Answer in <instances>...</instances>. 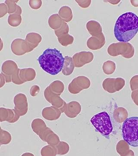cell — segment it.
<instances>
[{
  "instance_id": "7c38bea8",
  "label": "cell",
  "mask_w": 138,
  "mask_h": 156,
  "mask_svg": "<svg viewBox=\"0 0 138 156\" xmlns=\"http://www.w3.org/2000/svg\"><path fill=\"white\" fill-rule=\"evenodd\" d=\"M41 2L36 1H30L29 2V5L31 8L34 9H37L40 7V4L39 3Z\"/></svg>"
},
{
  "instance_id": "3957f363",
  "label": "cell",
  "mask_w": 138,
  "mask_h": 156,
  "mask_svg": "<svg viewBox=\"0 0 138 156\" xmlns=\"http://www.w3.org/2000/svg\"><path fill=\"white\" fill-rule=\"evenodd\" d=\"M123 139L133 147H138V117L128 118L122 126Z\"/></svg>"
},
{
  "instance_id": "5b68a950",
  "label": "cell",
  "mask_w": 138,
  "mask_h": 156,
  "mask_svg": "<svg viewBox=\"0 0 138 156\" xmlns=\"http://www.w3.org/2000/svg\"><path fill=\"white\" fill-rule=\"evenodd\" d=\"M108 53L112 56L121 55L125 58H130L134 55L135 49L129 42H119L110 45L108 48Z\"/></svg>"
},
{
  "instance_id": "277c9868",
  "label": "cell",
  "mask_w": 138,
  "mask_h": 156,
  "mask_svg": "<svg viewBox=\"0 0 138 156\" xmlns=\"http://www.w3.org/2000/svg\"><path fill=\"white\" fill-rule=\"evenodd\" d=\"M90 122L97 131L104 136H108L113 131L110 117L106 112L95 115L91 119Z\"/></svg>"
},
{
  "instance_id": "9c48e42d",
  "label": "cell",
  "mask_w": 138,
  "mask_h": 156,
  "mask_svg": "<svg viewBox=\"0 0 138 156\" xmlns=\"http://www.w3.org/2000/svg\"><path fill=\"white\" fill-rule=\"evenodd\" d=\"M116 69V64L113 61H108L103 65V70L108 74L113 73Z\"/></svg>"
},
{
  "instance_id": "8992f818",
  "label": "cell",
  "mask_w": 138,
  "mask_h": 156,
  "mask_svg": "<svg viewBox=\"0 0 138 156\" xmlns=\"http://www.w3.org/2000/svg\"><path fill=\"white\" fill-rule=\"evenodd\" d=\"M33 48L27 41L21 39H15L11 43V51L17 56H21L30 52Z\"/></svg>"
},
{
  "instance_id": "30bf717a",
  "label": "cell",
  "mask_w": 138,
  "mask_h": 156,
  "mask_svg": "<svg viewBox=\"0 0 138 156\" xmlns=\"http://www.w3.org/2000/svg\"><path fill=\"white\" fill-rule=\"evenodd\" d=\"M18 1L6 0L5 1V4L7 5L8 9V13L11 14H14L17 11V5L16 2Z\"/></svg>"
},
{
  "instance_id": "6da1fadb",
  "label": "cell",
  "mask_w": 138,
  "mask_h": 156,
  "mask_svg": "<svg viewBox=\"0 0 138 156\" xmlns=\"http://www.w3.org/2000/svg\"><path fill=\"white\" fill-rule=\"evenodd\" d=\"M138 32V17L135 13L128 12L120 15L114 28L115 38L120 42H128Z\"/></svg>"
},
{
  "instance_id": "4fadbf2b",
  "label": "cell",
  "mask_w": 138,
  "mask_h": 156,
  "mask_svg": "<svg viewBox=\"0 0 138 156\" xmlns=\"http://www.w3.org/2000/svg\"><path fill=\"white\" fill-rule=\"evenodd\" d=\"M130 2L133 6L135 7H138V0H131Z\"/></svg>"
},
{
  "instance_id": "8fae6325",
  "label": "cell",
  "mask_w": 138,
  "mask_h": 156,
  "mask_svg": "<svg viewBox=\"0 0 138 156\" xmlns=\"http://www.w3.org/2000/svg\"><path fill=\"white\" fill-rule=\"evenodd\" d=\"M8 13V9L5 3L0 4V18L4 17Z\"/></svg>"
},
{
  "instance_id": "5bb4252c",
  "label": "cell",
  "mask_w": 138,
  "mask_h": 156,
  "mask_svg": "<svg viewBox=\"0 0 138 156\" xmlns=\"http://www.w3.org/2000/svg\"><path fill=\"white\" fill-rule=\"evenodd\" d=\"M21 13H22V9L20 8V6L17 5V9L15 14H19V15H21Z\"/></svg>"
},
{
  "instance_id": "7a4b0ae2",
  "label": "cell",
  "mask_w": 138,
  "mask_h": 156,
  "mask_svg": "<svg viewBox=\"0 0 138 156\" xmlns=\"http://www.w3.org/2000/svg\"><path fill=\"white\" fill-rule=\"evenodd\" d=\"M38 61L44 71L51 75L55 76L62 70L64 58L59 50L55 48H48L39 56Z\"/></svg>"
},
{
  "instance_id": "9a60e30c",
  "label": "cell",
  "mask_w": 138,
  "mask_h": 156,
  "mask_svg": "<svg viewBox=\"0 0 138 156\" xmlns=\"http://www.w3.org/2000/svg\"><path fill=\"white\" fill-rule=\"evenodd\" d=\"M3 46H4V44H3V41L0 37V52L2 50Z\"/></svg>"
},
{
  "instance_id": "ba28073f",
  "label": "cell",
  "mask_w": 138,
  "mask_h": 156,
  "mask_svg": "<svg viewBox=\"0 0 138 156\" xmlns=\"http://www.w3.org/2000/svg\"><path fill=\"white\" fill-rule=\"evenodd\" d=\"M9 25L13 27H17L20 25L22 22V17L21 15L16 14H10L8 19Z\"/></svg>"
},
{
  "instance_id": "52a82bcc",
  "label": "cell",
  "mask_w": 138,
  "mask_h": 156,
  "mask_svg": "<svg viewBox=\"0 0 138 156\" xmlns=\"http://www.w3.org/2000/svg\"><path fill=\"white\" fill-rule=\"evenodd\" d=\"M18 69L17 63L13 60H6L2 65V70L5 74L8 75L14 74Z\"/></svg>"
}]
</instances>
